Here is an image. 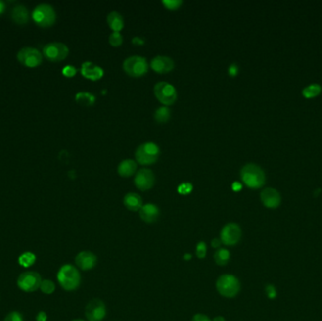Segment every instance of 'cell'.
Returning a JSON list of instances; mask_svg holds the SVG:
<instances>
[{
	"instance_id": "obj_25",
	"label": "cell",
	"mask_w": 322,
	"mask_h": 321,
	"mask_svg": "<svg viewBox=\"0 0 322 321\" xmlns=\"http://www.w3.org/2000/svg\"><path fill=\"white\" fill-rule=\"evenodd\" d=\"M35 261H36V255L30 252L22 253L18 258V263H19L20 266H22L24 268L31 267L35 263Z\"/></svg>"
},
{
	"instance_id": "obj_16",
	"label": "cell",
	"mask_w": 322,
	"mask_h": 321,
	"mask_svg": "<svg viewBox=\"0 0 322 321\" xmlns=\"http://www.w3.org/2000/svg\"><path fill=\"white\" fill-rule=\"evenodd\" d=\"M260 197L264 205L268 208H276L281 204L280 193L273 187H267L263 189Z\"/></svg>"
},
{
	"instance_id": "obj_2",
	"label": "cell",
	"mask_w": 322,
	"mask_h": 321,
	"mask_svg": "<svg viewBox=\"0 0 322 321\" xmlns=\"http://www.w3.org/2000/svg\"><path fill=\"white\" fill-rule=\"evenodd\" d=\"M240 176L245 185L251 188H259L266 181L263 170L254 163H248L243 166L240 171Z\"/></svg>"
},
{
	"instance_id": "obj_3",
	"label": "cell",
	"mask_w": 322,
	"mask_h": 321,
	"mask_svg": "<svg viewBox=\"0 0 322 321\" xmlns=\"http://www.w3.org/2000/svg\"><path fill=\"white\" fill-rule=\"evenodd\" d=\"M218 292L225 298H234L240 291V282L232 274H224L216 282Z\"/></svg>"
},
{
	"instance_id": "obj_40",
	"label": "cell",
	"mask_w": 322,
	"mask_h": 321,
	"mask_svg": "<svg viewBox=\"0 0 322 321\" xmlns=\"http://www.w3.org/2000/svg\"><path fill=\"white\" fill-rule=\"evenodd\" d=\"M221 244H222V241H221L220 238H214V239L211 241V246H212L213 248H219V247L221 246Z\"/></svg>"
},
{
	"instance_id": "obj_27",
	"label": "cell",
	"mask_w": 322,
	"mask_h": 321,
	"mask_svg": "<svg viewBox=\"0 0 322 321\" xmlns=\"http://www.w3.org/2000/svg\"><path fill=\"white\" fill-rule=\"evenodd\" d=\"M322 92V87L319 84H312L307 87L304 88L303 90V95L305 98L317 97Z\"/></svg>"
},
{
	"instance_id": "obj_19",
	"label": "cell",
	"mask_w": 322,
	"mask_h": 321,
	"mask_svg": "<svg viewBox=\"0 0 322 321\" xmlns=\"http://www.w3.org/2000/svg\"><path fill=\"white\" fill-rule=\"evenodd\" d=\"M11 18L15 23L20 24V25H24L29 22L30 12L26 8V6L17 5L11 10Z\"/></svg>"
},
{
	"instance_id": "obj_31",
	"label": "cell",
	"mask_w": 322,
	"mask_h": 321,
	"mask_svg": "<svg viewBox=\"0 0 322 321\" xmlns=\"http://www.w3.org/2000/svg\"><path fill=\"white\" fill-rule=\"evenodd\" d=\"M192 189H193V185L191 183H188V182L182 183L177 187V191L182 195L189 194L192 191Z\"/></svg>"
},
{
	"instance_id": "obj_43",
	"label": "cell",
	"mask_w": 322,
	"mask_h": 321,
	"mask_svg": "<svg viewBox=\"0 0 322 321\" xmlns=\"http://www.w3.org/2000/svg\"><path fill=\"white\" fill-rule=\"evenodd\" d=\"M212 321H225V319L224 317H217Z\"/></svg>"
},
{
	"instance_id": "obj_11",
	"label": "cell",
	"mask_w": 322,
	"mask_h": 321,
	"mask_svg": "<svg viewBox=\"0 0 322 321\" xmlns=\"http://www.w3.org/2000/svg\"><path fill=\"white\" fill-rule=\"evenodd\" d=\"M241 228L238 224L230 223L225 225L221 231V241L226 246H234L241 238Z\"/></svg>"
},
{
	"instance_id": "obj_34",
	"label": "cell",
	"mask_w": 322,
	"mask_h": 321,
	"mask_svg": "<svg viewBox=\"0 0 322 321\" xmlns=\"http://www.w3.org/2000/svg\"><path fill=\"white\" fill-rule=\"evenodd\" d=\"M62 74L67 78H72L77 74V68L73 65H66L62 69Z\"/></svg>"
},
{
	"instance_id": "obj_1",
	"label": "cell",
	"mask_w": 322,
	"mask_h": 321,
	"mask_svg": "<svg viewBox=\"0 0 322 321\" xmlns=\"http://www.w3.org/2000/svg\"><path fill=\"white\" fill-rule=\"evenodd\" d=\"M60 286L66 291H74L78 288L81 282L80 273L73 265L66 264L59 269L57 275Z\"/></svg>"
},
{
	"instance_id": "obj_18",
	"label": "cell",
	"mask_w": 322,
	"mask_h": 321,
	"mask_svg": "<svg viewBox=\"0 0 322 321\" xmlns=\"http://www.w3.org/2000/svg\"><path fill=\"white\" fill-rule=\"evenodd\" d=\"M139 217L147 224L155 223L159 217V209L156 204H144L139 209Z\"/></svg>"
},
{
	"instance_id": "obj_22",
	"label": "cell",
	"mask_w": 322,
	"mask_h": 321,
	"mask_svg": "<svg viewBox=\"0 0 322 321\" xmlns=\"http://www.w3.org/2000/svg\"><path fill=\"white\" fill-rule=\"evenodd\" d=\"M137 170V163L133 159H125L118 166V173L122 176H130L135 174Z\"/></svg>"
},
{
	"instance_id": "obj_8",
	"label": "cell",
	"mask_w": 322,
	"mask_h": 321,
	"mask_svg": "<svg viewBox=\"0 0 322 321\" xmlns=\"http://www.w3.org/2000/svg\"><path fill=\"white\" fill-rule=\"evenodd\" d=\"M42 278L36 272H26L21 273L17 279V285L22 291L30 292L38 290L42 283Z\"/></svg>"
},
{
	"instance_id": "obj_39",
	"label": "cell",
	"mask_w": 322,
	"mask_h": 321,
	"mask_svg": "<svg viewBox=\"0 0 322 321\" xmlns=\"http://www.w3.org/2000/svg\"><path fill=\"white\" fill-rule=\"evenodd\" d=\"M144 42L145 41H144V39L142 37H138V36H136V37H134L132 39V43L134 45H136V46H142L144 44Z\"/></svg>"
},
{
	"instance_id": "obj_7",
	"label": "cell",
	"mask_w": 322,
	"mask_h": 321,
	"mask_svg": "<svg viewBox=\"0 0 322 321\" xmlns=\"http://www.w3.org/2000/svg\"><path fill=\"white\" fill-rule=\"evenodd\" d=\"M124 70L131 77H141L148 71L146 58L141 56H130L123 63Z\"/></svg>"
},
{
	"instance_id": "obj_41",
	"label": "cell",
	"mask_w": 322,
	"mask_h": 321,
	"mask_svg": "<svg viewBox=\"0 0 322 321\" xmlns=\"http://www.w3.org/2000/svg\"><path fill=\"white\" fill-rule=\"evenodd\" d=\"M232 187H233L234 191H238V190H240L242 188V185L240 183H238V182H234V183H233Z\"/></svg>"
},
{
	"instance_id": "obj_15",
	"label": "cell",
	"mask_w": 322,
	"mask_h": 321,
	"mask_svg": "<svg viewBox=\"0 0 322 321\" xmlns=\"http://www.w3.org/2000/svg\"><path fill=\"white\" fill-rule=\"evenodd\" d=\"M151 67L157 73L165 74L174 69L175 61L170 57L159 55L151 60Z\"/></svg>"
},
{
	"instance_id": "obj_6",
	"label": "cell",
	"mask_w": 322,
	"mask_h": 321,
	"mask_svg": "<svg viewBox=\"0 0 322 321\" xmlns=\"http://www.w3.org/2000/svg\"><path fill=\"white\" fill-rule=\"evenodd\" d=\"M154 92L158 101L165 106L173 105L177 99L176 87L167 81L157 82L154 87Z\"/></svg>"
},
{
	"instance_id": "obj_17",
	"label": "cell",
	"mask_w": 322,
	"mask_h": 321,
	"mask_svg": "<svg viewBox=\"0 0 322 321\" xmlns=\"http://www.w3.org/2000/svg\"><path fill=\"white\" fill-rule=\"evenodd\" d=\"M81 74L84 78L97 80L104 76V70L92 61H85L81 65Z\"/></svg>"
},
{
	"instance_id": "obj_9",
	"label": "cell",
	"mask_w": 322,
	"mask_h": 321,
	"mask_svg": "<svg viewBox=\"0 0 322 321\" xmlns=\"http://www.w3.org/2000/svg\"><path fill=\"white\" fill-rule=\"evenodd\" d=\"M45 57L51 61H60L68 56V46L59 42H53L46 45L43 48Z\"/></svg>"
},
{
	"instance_id": "obj_32",
	"label": "cell",
	"mask_w": 322,
	"mask_h": 321,
	"mask_svg": "<svg viewBox=\"0 0 322 321\" xmlns=\"http://www.w3.org/2000/svg\"><path fill=\"white\" fill-rule=\"evenodd\" d=\"M206 251H207L206 244L204 241H201V242L197 244V246H196V255H197V257H199L201 259L205 258V255H206Z\"/></svg>"
},
{
	"instance_id": "obj_37",
	"label": "cell",
	"mask_w": 322,
	"mask_h": 321,
	"mask_svg": "<svg viewBox=\"0 0 322 321\" xmlns=\"http://www.w3.org/2000/svg\"><path fill=\"white\" fill-rule=\"evenodd\" d=\"M191 321H212L208 317H206L205 315H203V314H197Z\"/></svg>"
},
{
	"instance_id": "obj_5",
	"label": "cell",
	"mask_w": 322,
	"mask_h": 321,
	"mask_svg": "<svg viewBox=\"0 0 322 321\" xmlns=\"http://www.w3.org/2000/svg\"><path fill=\"white\" fill-rule=\"evenodd\" d=\"M32 18L37 25L46 28L55 23L57 15L56 11L51 5L43 3L35 7L32 12Z\"/></svg>"
},
{
	"instance_id": "obj_23",
	"label": "cell",
	"mask_w": 322,
	"mask_h": 321,
	"mask_svg": "<svg viewBox=\"0 0 322 321\" xmlns=\"http://www.w3.org/2000/svg\"><path fill=\"white\" fill-rule=\"evenodd\" d=\"M76 101L82 106L90 107L94 104L95 96L89 92H79L76 94Z\"/></svg>"
},
{
	"instance_id": "obj_33",
	"label": "cell",
	"mask_w": 322,
	"mask_h": 321,
	"mask_svg": "<svg viewBox=\"0 0 322 321\" xmlns=\"http://www.w3.org/2000/svg\"><path fill=\"white\" fill-rule=\"evenodd\" d=\"M4 321H24V320H23V316L21 315V313L12 311L5 317Z\"/></svg>"
},
{
	"instance_id": "obj_28",
	"label": "cell",
	"mask_w": 322,
	"mask_h": 321,
	"mask_svg": "<svg viewBox=\"0 0 322 321\" xmlns=\"http://www.w3.org/2000/svg\"><path fill=\"white\" fill-rule=\"evenodd\" d=\"M40 289L43 293H45L46 295H50L56 290V285L51 280H44V281H42Z\"/></svg>"
},
{
	"instance_id": "obj_45",
	"label": "cell",
	"mask_w": 322,
	"mask_h": 321,
	"mask_svg": "<svg viewBox=\"0 0 322 321\" xmlns=\"http://www.w3.org/2000/svg\"><path fill=\"white\" fill-rule=\"evenodd\" d=\"M83 321V320H81V319H77V320H74V321Z\"/></svg>"
},
{
	"instance_id": "obj_42",
	"label": "cell",
	"mask_w": 322,
	"mask_h": 321,
	"mask_svg": "<svg viewBox=\"0 0 322 321\" xmlns=\"http://www.w3.org/2000/svg\"><path fill=\"white\" fill-rule=\"evenodd\" d=\"M6 9V5L3 1L0 0V14H2L4 12V10Z\"/></svg>"
},
{
	"instance_id": "obj_44",
	"label": "cell",
	"mask_w": 322,
	"mask_h": 321,
	"mask_svg": "<svg viewBox=\"0 0 322 321\" xmlns=\"http://www.w3.org/2000/svg\"><path fill=\"white\" fill-rule=\"evenodd\" d=\"M191 257H192V255L189 254V253H186V254L184 255V259L185 260H189V259H191Z\"/></svg>"
},
{
	"instance_id": "obj_20",
	"label": "cell",
	"mask_w": 322,
	"mask_h": 321,
	"mask_svg": "<svg viewBox=\"0 0 322 321\" xmlns=\"http://www.w3.org/2000/svg\"><path fill=\"white\" fill-rule=\"evenodd\" d=\"M124 204L127 209L131 211H139L142 204V199L139 195L135 192H129L124 197Z\"/></svg>"
},
{
	"instance_id": "obj_21",
	"label": "cell",
	"mask_w": 322,
	"mask_h": 321,
	"mask_svg": "<svg viewBox=\"0 0 322 321\" xmlns=\"http://www.w3.org/2000/svg\"><path fill=\"white\" fill-rule=\"evenodd\" d=\"M107 20L109 28L113 31L120 32V30H122L125 26V21H124L123 15L116 10L109 12L107 14Z\"/></svg>"
},
{
	"instance_id": "obj_4",
	"label": "cell",
	"mask_w": 322,
	"mask_h": 321,
	"mask_svg": "<svg viewBox=\"0 0 322 321\" xmlns=\"http://www.w3.org/2000/svg\"><path fill=\"white\" fill-rule=\"evenodd\" d=\"M159 147L153 142L147 141L138 146L135 153L138 162L142 165H150L155 163L159 156Z\"/></svg>"
},
{
	"instance_id": "obj_26",
	"label": "cell",
	"mask_w": 322,
	"mask_h": 321,
	"mask_svg": "<svg viewBox=\"0 0 322 321\" xmlns=\"http://www.w3.org/2000/svg\"><path fill=\"white\" fill-rule=\"evenodd\" d=\"M170 118H171V109L166 106L158 107L155 112V119L158 123H165L167 121H169Z\"/></svg>"
},
{
	"instance_id": "obj_13",
	"label": "cell",
	"mask_w": 322,
	"mask_h": 321,
	"mask_svg": "<svg viewBox=\"0 0 322 321\" xmlns=\"http://www.w3.org/2000/svg\"><path fill=\"white\" fill-rule=\"evenodd\" d=\"M155 184V175L152 170L142 168L138 170L135 176V185L140 190L150 189Z\"/></svg>"
},
{
	"instance_id": "obj_30",
	"label": "cell",
	"mask_w": 322,
	"mask_h": 321,
	"mask_svg": "<svg viewBox=\"0 0 322 321\" xmlns=\"http://www.w3.org/2000/svg\"><path fill=\"white\" fill-rule=\"evenodd\" d=\"M182 3V0H162V4L169 10H177Z\"/></svg>"
},
{
	"instance_id": "obj_10",
	"label": "cell",
	"mask_w": 322,
	"mask_h": 321,
	"mask_svg": "<svg viewBox=\"0 0 322 321\" xmlns=\"http://www.w3.org/2000/svg\"><path fill=\"white\" fill-rule=\"evenodd\" d=\"M17 58L23 65L33 68L42 63L43 55L38 49L27 46L19 50L17 53Z\"/></svg>"
},
{
	"instance_id": "obj_29",
	"label": "cell",
	"mask_w": 322,
	"mask_h": 321,
	"mask_svg": "<svg viewBox=\"0 0 322 321\" xmlns=\"http://www.w3.org/2000/svg\"><path fill=\"white\" fill-rule=\"evenodd\" d=\"M108 41H109V44L113 46H119L123 44L124 42V38H123V35L118 32V31H113L110 35H109V38H108Z\"/></svg>"
},
{
	"instance_id": "obj_12",
	"label": "cell",
	"mask_w": 322,
	"mask_h": 321,
	"mask_svg": "<svg viewBox=\"0 0 322 321\" xmlns=\"http://www.w3.org/2000/svg\"><path fill=\"white\" fill-rule=\"evenodd\" d=\"M107 308L103 301L93 299L85 308V316L89 321H102L106 317Z\"/></svg>"
},
{
	"instance_id": "obj_38",
	"label": "cell",
	"mask_w": 322,
	"mask_h": 321,
	"mask_svg": "<svg viewBox=\"0 0 322 321\" xmlns=\"http://www.w3.org/2000/svg\"><path fill=\"white\" fill-rule=\"evenodd\" d=\"M47 321V315L46 313L44 311H41L38 313L36 316V321Z\"/></svg>"
},
{
	"instance_id": "obj_35",
	"label": "cell",
	"mask_w": 322,
	"mask_h": 321,
	"mask_svg": "<svg viewBox=\"0 0 322 321\" xmlns=\"http://www.w3.org/2000/svg\"><path fill=\"white\" fill-rule=\"evenodd\" d=\"M266 293H267V295H268V297L270 299H274L277 296V291H276V289H275L274 285H272V284H269L266 287Z\"/></svg>"
},
{
	"instance_id": "obj_14",
	"label": "cell",
	"mask_w": 322,
	"mask_h": 321,
	"mask_svg": "<svg viewBox=\"0 0 322 321\" xmlns=\"http://www.w3.org/2000/svg\"><path fill=\"white\" fill-rule=\"evenodd\" d=\"M97 263L96 255L89 251H83L76 256V264L82 271H90L95 267Z\"/></svg>"
},
{
	"instance_id": "obj_24",
	"label": "cell",
	"mask_w": 322,
	"mask_h": 321,
	"mask_svg": "<svg viewBox=\"0 0 322 321\" xmlns=\"http://www.w3.org/2000/svg\"><path fill=\"white\" fill-rule=\"evenodd\" d=\"M214 260L219 266H225L230 260V253L226 249H220L214 254Z\"/></svg>"
},
{
	"instance_id": "obj_36",
	"label": "cell",
	"mask_w": 322,
	"mask_h": 321,
	"mask_svg": "<svg viewBox=\"0 0 322 321\" xmlns=\"http://www.w3.org/2000/svg\"><path fill=\"white\" fill-rule=\"evenodd\" d=\"M238 65L236 63H232L229 67H228V74L231 77H235L238 74Z\"/></svg>"
}]
</instances>
